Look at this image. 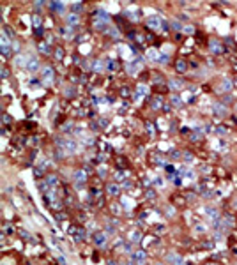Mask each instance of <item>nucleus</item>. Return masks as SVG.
I'll list each match as a JSON object with an SVG mask.
<instances>
[{"instance_id":"obj_1","label":"nucleus","mask_w":237,"mask_h":265,"mask_svg":"<svg viewBox=\"0 0 237 265\" xmlns=\"http://www.w3.org/2000/svg\"><path fill=\"white\" fill-rule=\"evenodd\" d=\"M57 143H59L60 150H64V152H66V156H67V154H74V150H76V143L73 142L71 138H62V140H57Z\"/></svg>"},{"instance_id":"obj_2","label":"nucleus","mask_w":237,"mask_h":265,"mask_svg":"<svg viewBox=\"0 0 237 265\" xmlns=\"http://www.w3.org/2000/svg\"><path fill=\"white\" fill-rule=\"evenodd\" d=\"M142 64H144V60H142L140 57H136L134 60L127 62V67H126V69H127V72H129V74H136V72L142 69Z\"/></svg>"},{"instance_id":"obj_3","label":"nucleus","mask_w":237,"mask_h":265,"mask_svg":"<svg viewBox=\"0 0 237 265\" xmlns=\"http://www.w3.org/2000/svg\"><path fill=\"white\" fill-rule=\"evenodd\" d=\"M145 258H147V255H145L144 249H136V251L131 253V262H133L134 265H144Z\"/></svg>"},{"instance_id":"obj_4","label":"nucleus","mask_w":237,"mask_h":265,"mask_svg":"<svg viewBox=\"0 0 237 265\" xmlns=\"http://www.w3.org/2000/svg\"><path fill=\"white\" fill-rule=\"evenodd\" d=\"M147 25H149L151 29L159 30V29H163V27H165V21L161 20V18H157V16H149V18H147Z\"/></svg>"},{"instance_id":"obj_5","label":"nucleus","mask_w":237,"mask_h":265,"mask_svg":"<svg viewBox=\"0 0 237 265\" xmlns=\"http://www.w3.org/2000/svg\"><path fill=\"white\" fill-rule=\"evenodd\" d=\"M53 78H55L53 69L50 67V65H46V67L42 69V83H44V85H50V83H53Z\"/></svg>"},{"instance_id":"obj_6","label":"nucleus","mask_w":237,"mask_h":265,"mask_svg":"<svg viewBox=\"0 0 237 265\" xmlns=\"http://www.w3.org/2000/svg\"><path fill=\"white\" fill-rule=\"evenodd\" d=\"M212 113L221 119V117H227L228 115V110H227V106H225L223 102H216V104L212 106Z\"/></svg>"},{"instance_id":"obj_7","label":"nucleus","mask_w":237,"mask_h":265,"mask_svg":"<svg viewBox=\"0 0 237 265\" xmlns=\"http://www.w3.org/2000/svg\"><path fill=\"white\" fill-rule=\"evenodd\" d=\"M166 260H168L172 265H184V258L175 255V253H168V255H166Z\"/></svg>"},{"instance_id":"obj_8","label":"nucleus","mask_w":237,"mask_h":265,"mask_svg":"<svg viewBox=\"0 0 237 265\" xmlns=\"http://www.w3.org/2000/svg\"><path fill=\"white\" fill-rule=\"evenodd\" d=\"M39 67H41V64H39V60H37V59H30L25 69H27L29 72H37V71H39Z\"/></svg>"},{"instance_id":"obj_9","label":"nucleus","mask_w":237,"mask_h":265,"mask_svg":"<svg viewBox=\"0 0 237 265\" xmlns=\"http://www.w3.org/2000/svg\"><path fill=\"white\" fill-rule=\"evenodd\" d=\"M147 59H151V60H154V62H161V59H163V53H159L157 50H149L147 51Z\"/></svg>"},{"instance_id":"obj_10","label":"nucleus","mask_w":237,"mask_h":265,"mask_svg":"<svg viewBox=\"0 0 237 265\" xmlns=\"http://www.w3.org/2000/svg\"><path fill=\"white\" fill-rule=\"evenodd\" d=\"M48 5L53 9V12H57V14H64V9H66L64 2H50Z\"/></svg>"},{"instance_id":"obj_11","label":"nucleus","mask_w":237,"mask_h":265,"mask_svg":"<svg viewBox=\"0 0 237 265\" xmlns=\"http://www.w3.org/2000/svg\"><path fill=\"white\" fill-rule=\"evenodd\" d=\"M106 239H108V237H106V233H103V232H101V233H96V237H94V242H96V246H97V247H103V246L106 244Z\"/></svg>"},{"instance_id":"obj_12","label":"nucleus","mask_w":237,"mask_h":265,"mask_svg":"<svg viewBox=\"0 0 237 265\" xmlns=\"http://www.w3.org/2000/svg\"><path fill=\"white\" fill-rule=\"evenodd\" d=\"M73 177H74V180H76L78 184H82L83 180H87V173H85L83 170H76V172L73 173Z\"/></svg>"},{"instance_id":"obj_13","label":"nucleus","mask_w":237,"mask_h":265,"mask_svg":"<svg viewBox=\"0 0 237 265\" xmlns=\"http://www.w3.org/2000/svg\"><path fill=\"white\" fill-rule=\"evenodd\" d=\"M142 240V233L138 232V230H133L131 233H129V242H133V244H138Z\"/></svg>"},{"instance_id":"obj_14","label":"nucleus","mask_w":237,"mask_h":265,"mask_svg":"<svg viewBox=\"0 0 237 265\" xmlns=\"http://www.w3.org/2000/svg\"><path fill=\"white\" fill-rule=\"evenodd\" d=\"M29 60H30V57H27V55H21V57H16L14 64H16V65H21V67H27Z\"/></svg>"},{"instance_id":"obj_15","label":"nucleus","mask_w":237,"mask_h":265,"mask_svg":"<svg viewBox=\"0 0 237 265\" xmlns=\"http://www.w3.org/2000/svg\"><path fill=\"white\" fill-rule=\"evenodd\" d=\"M168 87H170L172 90H181V89L184 87V83L181 82V80H170V82H168Z\"/></svg>"},{"instance_id":"obj_16","label":"nucleus","mask_w":237,"mask_h":265,"mask_svg":"<svg viewBox=\"0 0 237 265\" xmlns=\"http://www.w3.org/2000/svg\"><path fill=\"white\" fill-rule=\"evenodd\" d=\"M96 16H97V20H101V21H106V23H110V16H108V12L104 9H97V12H96Z\"/></svg>"},{"instance_id":"obj_17","label":"nucleus","mask_w":237,"mask_h":265,"mask_svg":"<svg viewBox=\"0 0 237 265\" xmlns=\"http://www.w3.org/2000/svg\"><path fill=\"white\" fill-rule=\"evenodd\" d=\"M67 23H69V27H73V25H76L78 21H80V18H78V14H74V12H71V14H67Z\"/></svg>"},{"instance_id":"obj_18","label":"nucleus","mask_w":237,"mask_h":265,"mask_svg":"<svg viewBox=\"0 0 237 265\" xmlns=\"http://www.w3.org/2000/svg\"><path fill=\"white\" fill-rule=\"evenodd\" d=\"M106 189H108V193L113 194V196H117V194L120 193V187H119L117 184H108V187H106Z\"/></svg>"},{"instance_id":"obj_19","label":"nucleus","mask_w":237,"mask_h":265,"mask_svg":"<svg viewBox=\"0 0 237 265\" xmlns=\"http://www.w3.org/2000/svg\"><path fill=\"white\" fill-rule=\"evenodd\" d=\"M151 106H152V110H159V108L163 106V99H161L159 96H156L154 99H152V104H151Z\"/></svg>"},{"instance_id":"obj_20","label":"nucleus","mask_w":237,"mask_h":265,"mask_svg":"<svg viewBox=\"0 0 237 265\" xmlns=\"http://www.w3.org/2000/svg\"><path fill=\"white\" fill-rule=\"evenodd\" d=\"M209 48H211V51H214V53H221V46H219V42L216 39L209 42Z\"/></svg>"},{"instance_id":"obj_21","label":"nucleus","mask_w":237,"mask_h":265,"mask_svg":"<svg viewBox=\"0 0 237 265\" xmlns=\"http://www.w3.org/2000/svg\"><path fill=\"white\" fill-rule=\"evenodd\" d=\"M145 94H147V87H145V85H138V87H136V99L144 97Z\"/></svg>"},{"instance_id":"obj_22","label":"nucleus","mask_w":237,"mask_h":265,"mask_svg":"<svg viewBox=\"0 0 237 265\" xmlns=\"http://www.w3.org/2000/svg\"><path fill=\"white\" fill-rule=\"evenodd\" d=\"M175 69L179 72H186V69H188V64H186L184 60H177L175 62Z\"/></svg>"},{"instance_id":"obj_23","label":"nucleus","mask_w":237,"mask_h":265,"mask_svg":"<svg viewBox=\"0 0 237 265\" xmlns=\"http://www.w3.org/2000/svg\"><path fill=\"white\" fill-rule=\"evenodd\" d=\"M92 69L96 72H101L104 69V62L103 60H96V62H94V65H92Z\"/></svg>"},{"instance_id":"obj_24","label":"nucleus","mask_w":237,"mask_h":265,"mask_svg":"<svg viewBox=\"0 0 237 265\" xmlns=\"http://www.w3.org/2000/svg\"><path fill=\"white\" fill-rule=\"evenodd\" d=\"M205 214L209 216L211 219H216V221H218V210H216V209H212V207H207Z\"/></svg>"},{"instance_id":"obj_25","label":"nucleus","mask_w":237,"mask_h":265,"mask_svg":"<svg viewBox=\"0 0 237 265\" xmlns=\"http://www.w3.org/2000/svg\"><path fill=\"white\" fill-rule=\"evenodd\" d=\"M221 90L223 92L232 90V80H223V83H221Z\"/></svg>"},{"instance_id":"obj_26","label":"nucleus","mask_w":237,"mask_h":265,"mask_svg":"<svg viewBox=\"0 0 237 265\" xmlns=\"http://www.w3.org/2000/svg\"><path fill=\"white\" fill-rule=\"evenodd\" d=\"M0 50H2V55L4 57H11L12 55V44L11 46H0Z\"/></svg>"},{"instance_id":"obj_27","label":"nucleus","mask_w":237,"mask_h":265,"mask_svg":"<svg viewBox=\"0 0 237 265\" xmlns=\"http://www.w3.org/2000/svg\"><path fill=\"white\" fill-rule=\"evenodd\" d=\"M170 101H172V104H174V106H182V101H181V97H179V96H172V97H170Z\"/></svg>"},{"instance_id":"obj_28","label":"nucleus","mask_w":237,"mask_h":265,"mask_svg":"<svg viewBox=\"0 0 237 265\" xmlns=\"http://www.w3.org/2000/svg\"><path fill=\"white\" fill-rule=\"evenodd\" d=\"M39 51H41V53H44V55H48V53H50V46H48V44H44V42H41V44H39Z\"/></svg>"},{"instance_id":"obj_29","label":"nucleus","mask_w":237,"mask_h":265,"mask_svg":"<svg viewBox=\"0 0 237 265\" xmlns=\"http://www.w3.org/2000/svg\"><path fill=\"white\" fill-rule=\"evenodd\" d=\"M131 244H133V242H126V244L122 246L124 253H127V255H129V253H133V246H131Z\"/></svg>"},{"instance_id":"obj_30","label":"nucleus","mask_w":237,"mask_h":265,"mask_svg":"<svg viewBox=\"0 0 237 265\" xmlns=\"http://www.w3.org/2000/svg\"><path fill=\"white\" fill-rule=\"evenodd\" d=\"M83 9V4H80V2H76V4H73V11H74V14H78V12H82Z\"/></svg>"},{"instance_id":"obj_31","label":"nucleus","mask_w":237,"mask_h":265,"mask_svg":"<svg viewBox=\"0 0 237 265\" xmlns=\"http://www.w3.org/2000/svg\"><path fill=\"white\" fill-rule=\"evenodd\" d=\"M108 32H110V34L113 35L115 39H119V37H120V32L117 30V29H113V27H110V29H108Z\"/></svg>"},{"instance_id":"obj_32","label":"nucleus","mask_w":237,"mask_h":265,"mask_svg":"<svg viewBox=\"0 0 237 265\" xmlns=\"http://www.w3.org/2000/svg\"><path fill=\"white\" fill-rule=\"evenodd\" d=\"M168 157H170V159H179V157H181V154H179V150H170Z\"/></svg>"},{"instance_id":"obj_33","label":"nucleus","mask_w":237,"mask_h":265,"mask_svg":"<svg viewBox=\"0 0 237 265\" xmlns=\"http://www.w3.org/2000/svg\"><path fill=\"white\" fill-rule=\"evenodd\" d=\"M62 57H64V50H62V48H57V50H55V59L60 60Z\"/></svg>"},{"instance_id":"obj_34","label":"nucleus","mask_w":237,"mask_h":265,"mask_svg":"<svg viewBox=\"0 0 237 265\" xmlns=\"http://www.w3.org/2000/svg\"><path fill=\"white\" fill-rule=\"evenodd\" d=\"M32 23H34V27H39L41 25V18L36 14V16H32Z\"/></svg>"},{"instance_id":"obj_35","label":"nucleus","mask_w":237,"mask_h":265,"mask_svg":"<svg viewBox=\"0 0 237 265\" xmlns=\"http://www.w3.org/2000/svg\"><path fill=\"white\" fill-rule=\"evenodd\" d=\"M108 69H110V71H113V69H117V62L110 60V62H108Z\"/></svg>"},{"instance_id":"obj_36","label":"nucleus","mask_w":237,"mask_h":265,"mask_svg":"<svg viewBox=\"0 0 237 265\" xmlns=\"http://www.w3.org/2000/svg\"><path fill=\"white\" fill-rule=\"evenodd\" d=\"M182 157H184L188 163H189V161H193V156H191L189 152H184V154H182Z\"/></svg>"},{"instance_id":"obj_37","label":"nucleus","mask_w":237,"mask_h":265,"mask_svg":"<svg viewBox=\"0 0 237 265\" xmlns=\"http://www.w3.org/2000/svg\"><path fill=\"white\" fill-rule=\"evenodd\" d=\"M182 30L188 32V34H191V32H193V27H191V25H186V27H182Z\"/></svg>"},{"instance_id":"obj_38","label":"nucleus","mask_w":237,"mask_h":265,"mask_svg":"<svg viewBox=\"0 0 237 265\" xmlns=\"http://www.w3.org/2000/svg\"><path fill=\"white\" fill-rule=\"evenodd\" d=\"M12 50H14V51L20 50V42H18V41H12Z\"/></svg>"},{"instance_id":"obj_39","label":"nucleus","mask_w":237,"mask_h":265,"mask_svg":"<svg viewBox=\"0 0 237 265\" xmlns=\"http://www.w3.org/2000/svg\"><path fill=\"white\" fill-rule=\"evenodd\" d=\"M7 76H9V71L5 67H2V78H7Z\"/></svg>"},{"instance_id":"obj_40","label":"nucleus","mask_w":237,"mask_h":265,"mask_svg":"<svg viewBox=\"0 0 237 265\" xmlns=\"http://www.w3.org/2000/svg\"><path fill=\"white\" fill-rule=\"evenodd\" d=\"M147 198H149V200H152V198H154V191H152V189H151V191H147Z\"/></svg>"},{"instance_id":"obj_41","label":"nucleus","mask_w":237,"mask_h":265,"mask_svg":"<svg viewBox=\"0 0 237 265\" xmlns=\"http://www.w3.org/2000/svg\"><path fill=\"white\" fill-rule=\"evenodd\" d=\"M230 101H232V96H228V94H227L225 99H223V104H225V102H230Z\"/></svg>"},{"instance_id":"obj_42","label":"nucleus","mask_w":237,"mask_h":265,"mask_svg":"<svg viewBox=\"0 0 237 265\" xmlns=\"http://www.w3.org/2000/svg\"><path fill=\"white\" fill-rule=\"evenodd\" d=\"M174 29H175V30H182V27H181V23H177V21H175V23H174Z\"/></svg>"},{"instance_id":"obj_43","label":"nucleus","mask_w":237,"mask_h":265,"mask_svg":"<svg viewBox=\"0 0 237 265\" xmlns=\"http://www.w3.org/2000/svg\"><path fill=\"white\" fill-rule=\"evenodd\" d=\"M120 94H122V97H127V94H129V92H127V89H122V90H120Z\"/></svg>"},{"instance_id":"obj_44","label":"nucleus","mask_w":237,"mask_h":265,"mask_svg":"<svg viewBox=\"0 0 237 265\" xmlns=\"http://www.w3.org/2000/svg\"><path fill=\"white\" fill-rule=\"evenodd\" d=\"M124 177H126V173H124V172H119V173H117V179H119V180H120V179H124Z\"/></svg>"},{"instance_id":"obj_45","label":"nucleus","mask_w":237,"mask_h":265,"mask_svg":"<svg viewBox=\"0 0 237 265\" xmlns=\"http://www.w3.org/2000/svg\"><path fill=\"white\" fill-rule=\"evenodd\" d=\"M4 122H11V117H9V115H4Z\"/></svg>"},{"instance_id":"obj_46","label":"nucleus","mask_w":237,"mask_h":265,"mask_svg":"<svg viewBox=\"0 0 237 265\" xmlns=\"http://www.w3.org/2000/svg\"><path fill=\"white\" fill-rule=\"evenodd\" d=\"M156 186H161V184H163V180H161V179H156Z\"/></svg>"},{"instance_id":"obj_47","label":"nucleus","mask_w":237,"mask_h":265,"mask_svg":"<svg viewBox=\"0 0 237 265\" xmlns=\"http://www.w3.org/2000/svg\"><path fill=\"white\" fill-rule=\"evenodd\" d=\"M124 265H134V263H133V262H129V263H124Z\"/></svg>"},{"instance_id":"obj_48","label":"nucleus","mask_w":237,"mask_h":265,"mask_svg":"<svg viewBox=\"0 0 237 265\" xmlns=\"http://www.w3.org/2000/svg\"><path fill=\"white\" fill-rule=\"evenodd\" d=\"M156 265H165V263H156Z\"/></svg>"},{"instance_id":"obj_49","label":"nucleus","mask_w":237,"mask_h":265,"mask_svg":"<svg viewBox=\"0 0 237 265\" xmlns=\"http://www.w3.org/2000/svg\"><path fill=\"white\" fill-rule=\"evenodd\" d=\"M235 110H237V104H235Z\"/></svg>"},{"instance_id":"obj_50","label":"nucleus","mask_w":237,"mask_h":265,"mask_svg":"<svg viewBox=\"0 0 237 265\" xmlns=\"http://www.w3.org/2000/svg\"><path fill=\"white\" fill-rule=\"evenodd\" d=\"M235 83H237V78H235Z\"/></svg>"},{"instance_id":"obj_51","label":"nucleus","mask_w":237,"mask_h":265,"mask_svg":"<svg viewBox=\"0 0 237 265\" xmlns=\"http://www.w3.org/2000/svg\"><path fill=\"white\" fill-rule=\"evenodd\" d=\"M209 265H212V263H209Z\"/></svg>"}]
</instances>
